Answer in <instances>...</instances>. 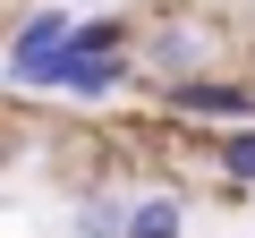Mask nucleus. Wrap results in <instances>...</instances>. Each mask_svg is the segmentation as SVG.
Listing matches in <instances>:
<instances>
[{
	"instance_id": "obj_6",
	"label": "nucleus",
	"mask_w": 255,
	"mask_h": 238,
	"mask_svg": "<svg viewBox=\"0 0 255 238\" xmlns=\"http://www.w3.org/2000/svg\"><path fill=\"white\" fill-rule=\"evenodd\" d=\"M119 213H128V196H111V187H94V196H77V238H119Z\"/></svg>"
},
{
	"instance_id": "obj_4",
	"label": "nucleus",
	"mask_w": 255,
	"mask_h": 238,
	"mask_svg": "<svg viewBox=\"0 0 255 238\" xmlns=\"http://www.w3.org/2000/svg\"><path fill=\"white\" fill-rule=\"evenodd\" d=\"M179 230H187V196L179 187H145L119 213V238H179Z\"/></svg>"
},
{
	"instance_id": "obj_2",
	"label": "nucleus",
	"mask_w": 255,
	"mask_h": 238,
	"mask_svg": "<svg viewBox=\"0 0 255 238\" xmlns=\"http://www.w3.org/2000/svg\"><path fill=\"white\" fill-rule=\"evenodd\" d=\"M213 51H221V34H213L204 17H162V26L136 43V68L162 85V77H196V68H213Z\"/></svg>"
},
{
	"instance_id": "obj_5",
	"label": "nucleus",
	"mask_w": 255,
	"mask_h": 238,
	"mask_svg": "<svg viewBox=\"0 0 255 238\" xmlns=\"http://www.w3.org/2000/svg\"><path fill=\"white\" fill-rule=\"evenodd\" d=\"M213 170L230 179V196H238V187H255V119H230V128L213 136Z\"/></svg>"
},
{
	"instance_id": "obj_1",
	"label": "nucleus",
	"mask_w": 255,
	"mask_h": 238,
	"mask_svg": "<svg viewBox=\"0 0 255 238\" xmlns=\"http://www.w3.org/2000/svg\"><path fill=\"white\" fill-rule=\"evenodd\" d=\"M162 94V111H179V119H255V85L247 77H221V68H196V77H162L153 85Z\"/></svg>"
},
{
	"instance_id": "obj_3",
	"label": "nucleus",
	"mask_w": 255,
	"mask_h": 238,
	"mask_svg": "<svg viewBox=\"0 0 255 238\" xmlns=\"http://www.w3.org/2000/svg\"><path fill=\"white\" fill-rule=\"evenodd\" d=\"M60 43H68V9H26V17H17V34H9V77H17V85H34V68H43Z\"/></svg>"
}]
</instances>
